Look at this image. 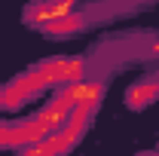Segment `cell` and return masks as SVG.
Returning <instances> with one entry per match:
<instances>
[{"label": "cell", "instance_id": "277c9868", "mask_svg": "<svg viewBox=\"0 0 159 156\" xmlns=\"http://www.w3.org/2000/svg\"><path fill=\"white\" fill-rule=\"evenodd\" d=\"M138 156H159L156 150H147V153H138Z\"/></svg>", "mask_w": 159, "mask_h": 156}, {"label": "cell", "instance_id": "6da1fadb", "mask_svg": "<svg viewBox=\"0 0 159 156\" xmlns=\"http://www.w3.org/2000/svg\"><path fill=\"white\" fill-rule=\"evenodd\" d=\"M46 89H49V86H46V80L28 67L25 74L12 77L6 86H0V110H6V113H16L19 107H25V101H31L34 95L46 92Z\"/></svg>", "mask_w": 159, "mask_h": 156}, {"label": "cell", "instance_id": "7a4b0ae2", "mask_svg": "<svg viewBox=\"0 0 159 156\" xmlns=\"http://www.w3.org/2000/svg\"><path fill=\"white\" fill-rule=\"evenodd\" d=\"M46 138H49L46 126H40L34 117L12 119V122L0 119V150H28V147H34Z\"/></svg>", "mask_w": 159, "mask_h": 156}, {"label": "cell", "instance_id": "3957f363", "mask_svg": "<svg viewBox=\"0 0 159 156\" xmlns=\"http://www.w3.org/2000/svg\"><path fill=\"white\" fill-rule=\"evenodd\" d=\"M77 6H80V0H34V3H28V6L21 9V21H25L28 28L43 31L46 25L64 19V16L74 12Z\"/></svg>", "mask_w": 159, "mask_h": 156}]
</instances>
